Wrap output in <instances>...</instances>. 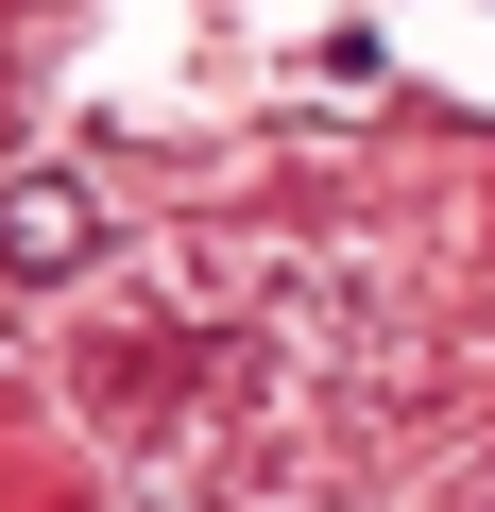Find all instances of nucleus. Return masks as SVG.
<instances>
[{
	"label": "nucleus",
	"mask_w": 495,
	"mask_h": 512,
	"mask_svg": "<svg viewBox=\"0 0 495 512\" xmlns=\"http://www.w3.org/2000/svg\"><path fill=\"white\" fill-rule=\"evenodd\" d=\"M86 256H103V188L86 171H18V188H0V274H86Z\"/></svg>",
	"instance_id": "1"
}]
</instances>
